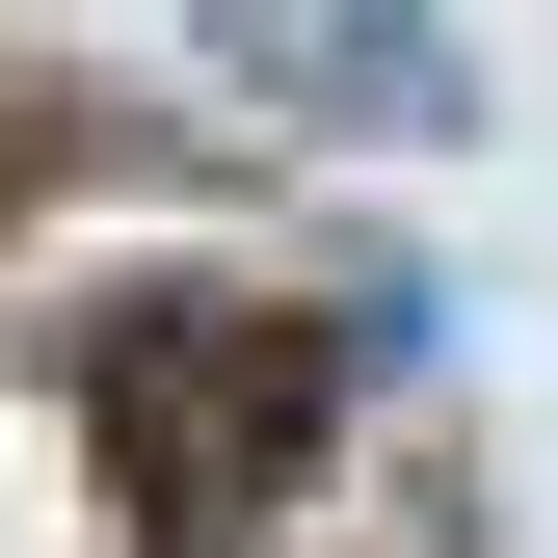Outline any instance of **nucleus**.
I'll return each instance as SVG.
<instances>
[{"label": "nucleus", "instance_id": "obj_1", "mask_svg": "<svg viewBox=\"0 0 558 558\" xmlns=\"http://www.w3.org/2000/svg\"><path fill=\"white\" fill-rule=\"evenodd\" d=\"M81 426H107V478H133L160 532H240L266 478L319 452V345L266 319V293H160V319L81 345Z\"/></svg>", "mask_w": 558, "mask_h": 558}, {"label": "nucleus", "instance_id": "obj_2", "mask_svg": "<svg viewBox=\"0 0 558 558\" xmlns=\"http://www.w3.org/2000/svg\"><path fill=\"white\" fill-rule=\"evenodd\" d=\"M186 27H214L240 81H293L319 133H452L478 107V53L426 27V0H186Z\"/></svg>", "mask_w": 558, "mask_h": 558}]
</instances>
